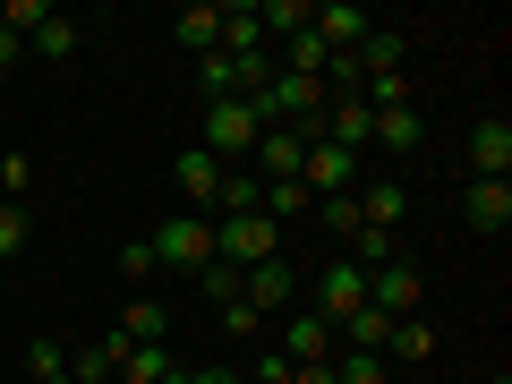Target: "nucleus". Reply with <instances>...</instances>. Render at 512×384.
Wrapping results in <instances>:
<instances>
[{"label":"nucleus","instance_id":"4be33fe9","mask_svg":"<svg viewBox=\"0 0 512 384\" xmlns=\"http://www.w3.org/2000/svg\"><path fill=\"white\" fill-rule=\"evenodd\" d=\"M26 376L35 384H69V350H60L52 333H35V342H26Z\"/></svg>","mask_w":512,"mask_h":384},{"label":"nucleus","instance_id":"f257e3e1","mask_svg":"<svg viewBox=\"0 0 512 384\" xmlns=\"http://www.w3.org/2000/svg\"><path fill=\"white\" fill-rule=\"evenodd\" d=\"M154 265H171V274H205V265H214V222H205V214L154 222Z\"/></svg>","mask_w":512,"mask_h":384},{"label":"nucleus","instance_id":"a211bd4d","mask_svg":"<svg viewBox=\"0 0 512 384\" xmlns=\"http://www.w3.org/2000/svg\"><path fill=\"white\" fill-rule=\"evenodd\" d=\"M171 35H180L188 43V52H214V43H222V9H214V0H188V9H180V18H171Z\"/></svg>","mask_w":512,"mask_h":384},{"label":"nucleus","instance_id":"6e6552de","mask_svg":"<svg viewBox=\"0 0 512 384\" xmlns=\"http://www.w3.org/2000/svg\"><path fill=\"white\" fill-rule=\"evenodd\" d=\"M171 180H180L188 214H205V222L222 214V180H231V171H222V163H214V154H205V146H188L180 163H171Z\"/></svg>","mask_w":512,"mask_h":384},{"label":"nucleus","instance_id":"9b49d317","mask_svg":"<svg viewBox=\"0 0 512 384\" xmlns=\"http://www.w3.org/2000/svg\"><path fill=\"white\" fill-rule=\"evenodd\" d=\"M282 359H291V367H325L333 359V325L316 308H291V316H282Z\"/></svg>","mask_w":512,"mask_h":384},{"label":"nucleus","instance_id":"412c9836","mask_svg":"<svg viewBox=\"0 0 512 384\" xmlns=\"http://www.w3.org/2000/svg\"><path fill=\"white\" fill-rule=\"evenodd\" d=\"M427 350H436V325H427V316H393V333H384V367H393V359H427Z\"/></svg>","mask_w":512,"mask_h":384},{"label":"nucleus","instance_id":"c85d7f7f","mask_svg":"<svg viewBox=\"0 0 512 384\" xmlns=\"http://www.w3.org/2000/svg\"><path fill=\"white\" fill-rule=\"evenodd\" d=\"M316 222H325V231H359V205H350V197H316Z\"/></svg>","mask_w":512,"mask_h":384},{"label":"nucleus","instance_id":"f03ea898","mask_svg":"<svg viewBox=\"0 0 512 384\" xmlns=\"http://www.w3.org/2000/svg\"><path fill=\"white\" fill-rule=\"evenodd\" d=\"M256 137H265V128H256V111H248V103H205V137H197V146L214 154L222 171H239V163H248V154H256Z\"/></svg>","mask_w":512,"mask_h":384},{"label":"nucleus","instance_id":"9d476101","mask_svg":"<svg viewBox=\"0 0 512 384\" xmlns=\"http://www.w3.org/2000/svg\"><path fill=\"white\" fill-rule=\"evenodd\" d=\"M504 171H512V120L487 111V120H470V180H504Z\"/></svg>","mask_w":512,"mask_h":384},{"label":"nucleus","instance_id":"2f4dec72","mask_svg":"<svg viewBox=\"0 0 512 384\" xmlns=\"http://www.w3.org/2000/svg\"><path fill=\"white\" fill-rule=\"evenodd\" d=\"M120 274H128V282L154 274V239H128V248H120Z\"/></svg>","mask_w":512,"mask_h":384},{"label":"nucleus","instance_id":"cd10ccee","mask_svg":"<svg viewBox=\"0 0 512 384\" xmlns=\"http://www.w3.org/2000/svg\"><path fill=\"white\" fill-rule=\"evenodd\" d=\"M26 231H35V222H26V205H0V265H9V256H26Z\"/></svg>","mask_w":512,"mask_h":384},{"label":"nucleus","instance_id":"423d86ee","mask_svg":"<svg viewBox=\"0 0 512 384\" xmlns=\"http://www.w3.org/2000/svg\"><path fill=\"white\" fill-rule=\"evenodd\" d=\"M359 308H367V274L350 265V256H333L325 274H316V316H325V325L342 333V325H350Z\"/></svg>","mask_w":512,"mask_h":384},{"label":"nucleus","instance_id":"f704fd0d","mask_svg":"<svg viewBox=\"0 0 512 384\" xmlns=\"http://www.w3.org/2000/svg\"><path fill=\"white\" fill-rule=\"evenodd\" d=\"M291 384H333V359H325V367H299Z\"/></svg>","mask_w":512,"mask_h":384},{"label":"nucleus","instance_id":"f8f14e48","mask_svg":"<svg viewBox=\"0 0 512 384\" xmlns=\"http://www.w3.org/2000/svg\"><path fill=\"white\" fill-rule=\"evenodd\" d=\"M248 163L265 171V180H299V163H308V128H265Z\"/></svg>","mask_w":512,"mask_h":384},{"label":"nucleus","instance_id":"72a5a7b5","mask_svg":"<svg viewBox=\"0 0 512 384\" xmlns=\"http://www.w3.org/2000/svg\"><path fill=\"white\" fill-rule=\"evenodd\" d=\"M18 43H26V35H9V26H0V77L18 69Z\"/></svg>","mask_w":512,"mask_h":384},{"label":"nucleus","instance_id":"7ed1b4c3","mask_svg":"<svg viewBox=\"0 0 512 384\" xmlns=\"http://www.w3.org/2000/svg\"><path fill=\"white\" fill-rule=\"evenodd\" d=\"M214 256L248 274V265H265V256H282V231H274L265 214H222V222H214Z\"/></svg>","mask_w":512,"mask_h":384},{"label":"nucleus","instance_id":"5701e85b","mask_svg":"<svg viewBox=\"0 0 512 384\" xmlns=\"http://www.w3.org/2000/svg\"><path fill=\"white\" fill-rule=\"evenodd\" d=\"M26 43H35L43 60H69V52H77V18H69V9H52V18H43L35 35H26Z\"/></svg>","mask_w":512,"mask_h":384},{"label":"nucleus","instance_id":"aec40b11","mask_svg":"<svg viewBox=\"0 0 512 384\" xmlns=\"http://www.w3.org/2000/svg\"><path fill=\"white\" fill-rule=\"evenodd\" d=\"M163 333H171V308H163V299H128V316H120V342H128V350L163 342Z\"/></svg>","mask_w":512,"mask_h":384},{"label":"nucleus","instance_id":"bb28decb","mask_svg":"<svg viewBox=\"0 0 512 384\" xmlns=\"http://www.w3.org/2000/svg\"><path fill=\"white\" fill-rule=\"evenodd\" d=\"M26 188H35V163L26 154H0V205H26Z\"/></svg>","mask_w":512,"mask_h":384},{"label":"nucleus","instance_id":"ddd939ff","mask_svg":"<svg viewBox=\"0 0 512 384\" xmlns=\"http://www.w3.org/2000/svg\"><path fill=\"white\" fill-rule=\"evenodd\" d=\"M350 60H359V86H367V77H410V43L393 35V26H367V43Z\"/></svg>","mask_w":512,"mask_h":384},{"label":"nucleus","instance_id":"b1692460","mask_svg":"<svg viewBox=\"0 0 512 384\" xmlns=\"http://www.w3.org/2000/svg\"><path fill=\"white\" fill-rule=\"evenodd\" d=\"M333 384H393V367H384L376 350H342V359H333Z\"/></svg>","mask_w":512,"mask_h":384},{"label":"nucleus","instance_id":"4468645a","mask_svg":"<svg viewBox=\"0 0 512 384\" xmlns=\"http://www.w3.org/2000/svg\"><path fill=\"white\" fill-rule=\"evenodd\" d=\"M461 214H470V231H512V180H470Z\"/></svg>","mask_w":512,"mask_h":384},{"label":"nucleus","instance_id":"c756f323","mask_svg":"<svg viewBox=\"0 0 512 384\" xmlns=\"http://www.w3.org/2000/svg\"><path fill=\"white\" fill-rule=\"evenodd\" d=\"M205 299H214V308H222V299H239V265H222V256H214V265H205Z\"/></svg>","mask_w":512,"mask_h":384},{"label":"nucleus","instance_id":"7c9ffc66","mask_svg":"<svg viewBox=\"0 0 512 384\" xmlns=\"http://www.w3.org/2000/svg\"><path fill=\"white\" fill-rule=\"evenodd\" d=\"M248 376H256V384H291V376H299V367H291V359H282V350H256V359H248Z\"/></svg>","mask_w":512,"mask_h":384},{"label":"nucleus","instance_id":"2eb2a0df","mask_svg":"<svg viewBox=\"0 0 512 384\" xmlns=\"http://www.w3.org/2000/svg\"><path fill=\"white\" fill-rule=\"evenodd\" d=\"M419 137H427L419 103H393V111H376V128H367V146H384V154H419Z\"/></svg>","mask_w":512,"mask_h":384},{"label":"nucleus","instance_id":"393cba45","mask_svg":"<svg viewBox=\"0 0 512 384\" xmlns=\"http://www.w3.org/2000/svg\"><path fill=\"white\" fill-rule=\"evenodd\" d=\"M256 18H265V35H299L316 18V0H256Z\"/></svg>","mask_w":512,"mask_h":384},{"label":"nucleus","instance_id":"1a4fd4ad","mask_svg":"<svg viewBox=\"0 0 512 384\" xmlns=\"http://www.w3.org/2000/svg\"><path fill=\"white\" fill-rule=\"evenodd\" d=\"M239 299H248V308H265V316H291V299H299V274H291V248L282 256H265V265H248V274H239Z\"/></svg>","mask_w":512,"mask_h":384},{"label":"nucleus","instance_id":"f3484780","mask_svg":"<svg viewBox=\"0 0 512 384\" xmlns=\"http://www.w3.org/2000/svg\"><path fill=\"white\" fill-rule=\"evenodd\" d=\"M180 376H188V367L171 359L163 342H146V350H128V359H120V376H111V384H180Z\"/></svg>","mask_w":512,"mask_h":384},{"label":"nucleus","instance_id":"473e14b6","mask_svg":"<svg viewBox=\"0 0 512 384\" xmlns=\"http://www.w3.org/2000/svg\"><path fill=\"white\" fill-rule=\"evenodd\" d=\"M180 384H248V376H239V367H188Z\"/></svg>","mask_w":512,"mask_h":384},{"label":"nucleus","instance_id":"39448f33","mask_svg":"<svg viewBox=\"0 0 512 384\" xmlns=\"http://www.w3.org/2000/svg\"><path fill=\"white\" fill-rule=\"evenodd\" d=\"M419 299H427V274L410 265V256H393V265L367 274V308L376 316H419Z\"/></svg>","mask_w":512,"mask_h":384},{"label":"nucleus","instance_id":"dca6fc26","mask_svg":"<svg viewBox=\"0 0 512 384\" xmlns=\"http://www.w3.org/2000/svg\"><path fill=\"white\" fill-rule=\"evenodd\" d=\"M256 214L274 222V231H291V222H308V214H316V197H308V180H265Z\"/></svg>","mask_w":512,"mask_h":384},{"label":"nucleus","instance_id":"0eeeda50","mask_svg":"<svg viewBox=\"0 0 512 384\" xmlns=\"http://www.w3.org/2000/svg\"><path fill=\"white\" fill-rule=\"evenodd\" d=\"M299 180H308V197H350L367 171H359V154H342V146H325V137H308V163H299Z\"/></svg>","mask_w":512,"mask_h":384},{"label":"nucleus","instance_id":"20e7f679","mask_svg":"<svg viewBox=\"0 0 512 384\" xmlns=\"http://www.w3.org/2000/svg\"><path fill=\"white\" fill-rule=\"evenodd\" d=\"M350 205H359V222H367V231H384V239L410 222V188L393 180V171H367V180L350 188Z\"/></svg>","mask_w":512,"mask_h":384},{"label":"nucleus","instance_id":"a878e982","mask_svg":"<svg viewBox=\"0 0 512 384\" xmlns=\"http://www.w3.org/2000/svg\"><path fill=\"white\" fill-rule=\"evenodd\" d=\"M222 333H231V342H256V333H265V308H248V299H222Z\"/></svg>","mask_w":512,"mask_h":384},{"label":"nucleus","instance_id":"6ab92c4d","mask_svg":"<svg viewBox=\"0 0 512 384\" xmlns=\"http://www.w3.org/2000/svg\"><path fill=\"white\" fill-rule=\"evenodd\" d=\"M214 52H265V18H256V0H231L222 9V43Z\"/></svg>","mask_w":512,"mask_h":384}]
</instances>
